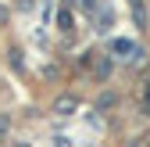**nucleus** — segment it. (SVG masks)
Returning a JSON list of instances; mask_svg holds the SVG:
<instances>
[{"label": "nucleus", "instance_id": "obj_1", "mask_svg": "<svg viewBox=\"0 0 150 147\" xmlns=\"http://www.w3.org/2000/svg\"><path fill=\"white\" fill-rule=\"evenodd\" d=\"M111 54H122V58H132V54H136V43H132V40H115V43H111Z\"/></svg>", "mask_w": 150, "mask_h": 147}, {"label": "nucleus", "instance_id": "obj_2", "mask_svg": "<svg viewBox=\"0 0 150 147\" xmlns=\"http://www.w3.org/2000/svg\"><path fill=\"white\" fill-rule=\"evenodd\" d=\"M57 25H61V29H71V14H68V11H57Z\"/></svg>", "mask_w": 150, "mask_h": 147}, {"label": "nucleus", "instance_id": "obj_3", "mask_svg": "<svg viewBox=\"0 0 150 147\" xmlns=\"http://www.w3.org/2000/svg\"><path fill=\"white\" fill-rule=\"evenodd\" d=\"M71 108H75L71 97H61V101H57V111H71Z\"/></svg>", "mask_w": 150, "mask_h": 147}, {"label": "nucleus", "instance_id": "obj_4", "mask_svg": "<svg viewBox=\"0 0 150 147\" xmlns=\"http://www.w3.org/2000/svg\"><path fill=\"white\" fill-rule=\"evenodd\" d=\"M79 4H82L86 11H93V7H97V0H79Z\"/></svg>", "mask_w": 150, "mask_h": 147}, {"label": "nucleus", "instance_id": "obj_5", "mask_svg": "<svg viewBox=\"0 0 150 147\" xmlns=\"http://www.w3.org/2000/svg\"><path fill=\"white\" fill-rule=\"evenodd\" d=\"M146 104H150V86H146Z\"/></svg>", "mask_w": 150, "mask_h": 147}]
</instances>
